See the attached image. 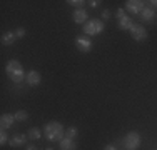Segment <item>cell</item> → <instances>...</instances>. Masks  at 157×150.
<instances>
[{
    "instance_id": "7c38bea8",
    "label": "cell",
    "mask_w": 157,
    "mask_h": 150,
    "mask_svg": "<svg viewBox=\"0 0 157 150\" xmlns=\"http://www.w3.org/2000/svg\"><path fill=\"white\" fill-rule=\"evenodd\" d=\"M87 17H89L87 10L77 9L75 12H74V15H72V20L75 22V24H85V22H87Z\"/></svg>"
},
{
    "instance_id": "30bf717a",
    "label": "cell",
    "mask_w": 157,
    "mask_h": 150,
    "mask_svg": "<svg viewBox=\"0 0 157 150\" xmlns=\"http://www.w3.org/2000/svg\"><path fill=\"white\" fill-rule=\"evenodd\" d=\"M27 84L30 85V87H37V85H40V80H42V77H40V73L37 72V70H30V72L27 73Z\"/></svg>"
},
{
    "instance_id": "44dd1931",
    "label": "cell",
    "mask_w": 157,
    "mask_h": 150,
    "mask_svg": "<svg viewBox=\"0 0 157 150\" xmlns=\"http://www.w3.org/2000/svg\"><path fill=\"white\" fill-rule=\"evenodd\" d=\"M25 33H27V32H25V28H24V27H20V28H17V30H15L17 39H24V37H25Z\"/></svg>"
},
{
    "instance_id": "9a60e30c",
    "label": "cell",
    "mask_w": 157,
    "mask_h": 150,
    "mask_svg": "<svg viewBox=\"0 0 157 150\" xmlns=\"http://www.w3.org/2000/svg\"><path fill=\"white\" fill-rule=\"evenodd\" d=\"M15 40H17L15 32H5V33L2 35V43H3V45H12Z\"/></svg>"
},
{
    "instance_id": "9c48e42d",
    "label": "cell",
    "mask_w": 157,
    "mask_h": 150,
    "mask_svg": "<svg viewBox=\"0 0 157 150\" xmlns=\"http://www.w3.org/2000/svg\"><path fill=\"white\" fill-rule=\"evenodd\" d=\"M27 137L29 135H22V133H15L13 137H10V147H24L25 145V142H27Z\"/></svg>"
},
{
    "instance_id": "e0dca14e",
    "label": "cell",
    "mask_w": 157,
    "mask_h": 150,
    "mask_svg": "<svg viewBox=\"0 0 157 150\" xmlns=\"http://www.w3.org/2000/svg\"><path fill=\"white\" fill-rule=\"evenodd\" d=\"M77 135H78V130L75 129V127H70V129L65 130V137H67V138H72V140H74Z\"/></svg>"
},
{
    "instance_id": "7402d4cb",
    "label": "cell",
    "mask_w": 157,
    "mask_h": 150,
    "mask_svg": "<svg viewBox=\"0 0 157 150\" xmlns=\"http://www.w3.org/2000/svg\"><path fill=\"white\" fill-rule=\"evenodd\" d=\"M102 17H104V20L110 18V12H109V10H104V12H102Z\"/></svg>"
},
{
    "instance_id": "484cf974",
    "label": "cell",
    "mask_w": 157,
    "mask_h": 150,
    "mask_svg": "<svg viewBox=\"0 0 157 150\" xmlns=\"http://www.w3.org/2000/svg\"><path fill=\"white\" fill-rule=\"evenodd\" d=\"M27 150H37V147H35V145H29Z\"/></svg>"
},
{
    "instance_id": "5bb4252c",
    "label": "cell",
    "mask_w": 157,
    "mask_h": 150,
    "mask_svg": "<svg viewBox=\"0 0 157 150\" xmlns=\"http://www.w3.org/2000/svg\"><path fill=\"white\" fill-rule=\"evenodd\" d=\"M140 18L144 22H152L155 18V12H154V9L152 7H145L144 10H142V13H140Z\"/></svg>"
},
{
    "instance_id": "603a6c76",
    "label": "cell",
    "mask_w": 157,
    "mask_h": 150,
    "mask_svg": "<svg viewBox=\"0 0 157 150\" xmlns=\"http://www.w3.org/2000/svg\"><path fill=\"white\" fill-rule=\"evenodd\" d=\"M89 3H90V7H92V9H95V7L99 5L100 2H99V0H92V2H89Z\"/></svg>"
},
{
    "instance_id": "7a4b0ae2",
    "label": "cell",
    "mask_w": 157,
    "mask_h": 150,
    "mask_svg": "<svg viewBox=\"0 0 157 150\" xmlns=\"http://www.w3.org/2000/svg\"><path fill=\"white\" fill-rule=\"evenodd\" d=\"M44 135H45V138L48 142H60L63 138V127H62V123L55 122V120L45 123V127H44Z\"/></svg>"
},
{
    "instance_id": "ffe728a7",
    "label": "cell",
    "mask_w": 157,
    "mask_h": 150,
    "mask_svg": "<svg viewBox=\"0 0 157 150\" xmlns=\"http://www.w3.org/2000/svg\"><path fill=\"white\" fill-rule=\"evenodd\" d=\"M69 5H72V7H77V9H82V5H84V0H69Z\"/></svg>"
},
{
    "instance_id": "6da1fadb",
    "label": "cell",
    "mask_w": 157,
    "mask_h": 150,
    "mask_svg": "<svg viewBox=\"0 0 157 150\" xmlns=\"http://www.w3.org/2000/svg\"><path fill=\"white\" fill-rule=\"evenodd\" d=\"M5 70H7L9 78L13 84H20V82H24V78H27V73L24 72V67H22V63L18 60H10L7 63Z\"/></svg>"
},
{
    "instance_id": "2e32d148",
    "label": "cell",
    "mask_w": 157,
    "mask_h": 150,
    "mask_svg": "<svg viewBox=\"0 0 157 150\" xmlns=\"http://www.w3.org/2000/svg\"><path fill=\"white\" fill-rule=\"evenodd\" d=\"M27 135H29V138H32V140H39L40 138V130L37 129V127H32Z\"/></svg>"
},
{
    "instance_id": "ac0fdd59",
    "label": "cell",
    "mask_w": 157,
    "mask_h": 150,
    "mask_svg": "<svg viewBox=\"0 0 157 150\" xmlns=\"http://www.w3.org/2000/svg\"><path fill=\"white\" fill-rule=\"evenodd\" d=\"M27 118H29V114L25 110H18L15 114V120H17V122H25Z\"/></svg>"
},
{
    "instance_id": "cb8c5ba5",
    "label": "cell",
    "mask_w": 157,
    "mask_h": 150,
    "mask_svg": "<svg viewBox=\"0 0 157 150\" xmlns=\"http://www.w3.org/2000/svg\"><path fill=\"white\" fill-rule=\"evenodd\" d=\"M104 150H117V148H115L112 144H109V145H105V147H104Z\"/></svg>"
},
{
    "instance_id": "277c9868",
    "label": "cell",
    "mask_w": 157,
    "mask_h": 150,
    "mask_svg": "<svg viewBox=\"0 0 157 150\" xmlns=\"http://www.w3.org/2000/svg\"><path fill=\"white\" fill-rule=\"evenodd\" d=\"M115 15H117V18H119V22H117L119 30L130 32V28L134 27V22H132V18L125 13V10L124 9H117V13H115Z\"/></svg>"
},
{
    "instance_id": "5b68a950",
    "label": "cell",
    "mask_w": 157,
    "mask_h": 150,
    "mask_svg": "<svg viewBox=\"0 0 157 150\" xmlns=\"http://www.w3.org/2000/svg\"><path fill=\"white\" fill-rule=\"evenodd\" d=\"M140 142H142V138H140L139 132H129L124 137V147L127 150H137L140 147Z\"/></svg>"
},
{
    "instance_id": "8fae6325",
    "label": "cell",
    "mask_w": 157,
    "mask_h": 150,
    "mask_svg": "<svg viewBox=\"0 0 157 150\" xmlns=\"http://www.w3.org/2000/svg\"><path fill=\"white\" fill-rule=\"evenodd\" d=\"M13 122H15V115H12V114H3L0 117V127H2V130L10 129L13 125Z\"/></svg>"
},
{
    "instance_id": "52a82bcc",
    "label": "cell",
    "mask_w": 157,
    "mask_h": 150,
    "mask_svg": "<svg viewBox=\"0 0 157 150\" xmlns=\"http://www.w3.org/2000/svg\"><path fill=\"white\" fill-rule=\"evenodd\" d=\"M144 9V2H140V0H127L125 2V10L132 15H140Z\"/></svg>"
},
{
    "instance_id": "d4e9b609",
    "label": "cell",
    "mask_w": 157,
    "mask_h": 150,
    "mask_svg": "<svg viewBox=\"0 0 157 150\" xmlns=\"http://www.w3.org/2000/svg\"><path fill=\"white\" fill-rule=\"evenodd\" d=\"M152 5V9H157V0H151V2H149Z\"/></svg>"
},
{
    "instance_id": "ba28073f",
    "label": "cell",
    "mask_w": 157,
    "mask_h": 150,
    "mask_svg": "<svg viewBox=\"0 0 157 150\" xmlns=\"http://www.w3.org/2000/svg\"><path fill=\"white\" fill-rule=\"evenodd\" d=\"M130 35H132V39L137 40V42H142V40L147 39V32H145V28L142 27V25H136V24H134L132 28H130Z\"/></svg>"
},
{
    "instance_id": "4fadbf2b",
    "label": "cell",
    "mask_w": 157,
    "mask_h": 150,
    "mask_svg": "<svg viewBox=\"0 0 157 150\" xmlns=\"http://www.w3.org/2000/svg\"><path fill=\"white\" fill-rule=\"evenodd\" d=\"M60 150H77V144H75V140H72V138H62L60 142Z\"/></svg>"
},
{
    "instance_id": "8992f818",
    "label": "cell",
    "mask_w": 157,
    "mask_h": 150,
    "mask_svg": "<svg viewBox=\"0 0 157 150\" xmlns=\"http://www.w3.org/2000/svg\"><path fill=\"white\" fill-rule=\"evenodd\" d=\"M75 47H77V50L87 54V52L92 50V40L87 35H78L75 39Z\"/></svg>"
},
{
    "instance_id": "4316f807",
    "label": "cell",
    "mask_w": 157,
    "mask_h": 150,
    "mask_svg": "<svg viewBox=\"0 0 157 150\" xmlns=\"http://www.w3.org/2000/svg\"><path fill=\"white\" fill-rule=\"evenodd\" d=\"M47 150H52V148H47Z\"/></svg>"
},
{
    "instance_id": "3957f363",
    "label": "cell",
    "mask_w": 157,
    "mask_h": 150,
    "mask_svg": "<svg viewBox=\"0 0 157 150\" xmlns=\"http://www.w3.org/2000/svg\"><path fill=\"white\" fill-rule=\"evenodd\" d=\"M104 30H105V27H104V22L102 20H97V18H94V20H87L84 24V35H99V33H102Z\"/></svg>"
},
{
    "instance_id": "d6986e66",
    "label": "cell",
    "mask_w": 157,
    "mask_h": 150,
    "mask_svg": "<svg viewBox=\"0 0 157 150\" xmlns=\"http://www.w3.org/2000/svg\"><path fill=\"white\" fill-rule=\"evenodd\" d=\"M10 142V138H9V135H7V130H2L0 132V145H7Z\"/></svg>"
}]
</instances>
